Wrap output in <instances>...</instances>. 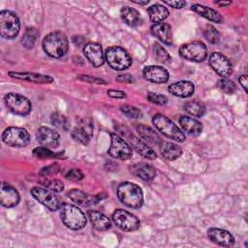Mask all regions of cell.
<instances>
[{
  "label": "cell",
  "instance_id": "obj_5",
  "mask_svg": "<svg viewBox=\"0 0 248 248\" xmlns=\"http://www.w3.org/2000/svg\"><path fill=\"white\" fill-rule=\"evenodd\" d=\"M20 29V21L17 15L9 10L0 12V34L7 40L16 38Z\"/></svg>",
  "mask_w": 248,
  "mask_h": 248
},
{
  "label": "cell",
  "instance_id": "obj_11",
  "mask_svg": "<svg viewBox=\"0 0 248 248\" xmlns=\"http://www.w3.org/2000/svg\"><path fill=\"white\" fill-rule=\"evenodd\" d=\"M109 156L119 160H128L132 157V147L117 134H110V146L108 150Z\"/></svg>",
  "mask_w": 248,
  "mask_h": 248
},
{
  "label": "cell",
  "instance_id": "obj_39",
  "mask_svg": "<svg viewBox=\"0 0 248 248\" xmlns=\"http://www.w3.org/2000/svg\"><path fill=\"white\" fill-rule=\"evenodd\" d=\"M203 35H204L205 39L211 44H217L219 42L220 34H219L218 30L212 25H207L205 27V29L203 31Z\"/></svg>",
  "mask_w": 248,
  "mask_h": 248
},
{
  "label": "cell",
  "instance_id": "obj_30",
  "mask_svg": "<svg viewBox=\"0 0 248 248\" xmlns=\"http://www.w3.org/2000/svg\"><path fill=\"white\" fill-rule=\"evenodd\" d=\"M120 16H121L123 21L127 25L132 26V27L137 26L140 20V13L136 9L129 7V6H124L121 8Z\"/></svg>",
  "mask_w": 248,
  "mask_h": 248
},
{
  "label": "cell",
  "instance_id": "obj_19",
  "mask_svg": "<svg viewBox=\"0 0 248 248\" xmlns=\"http://www.w3.org/2000/svg\"><path fill=\"white\" fill-rule=\"evenodd\" d=\"M142 75L145 79L154 83H165L169 80L168 71L161 66H146L142 71Z\"/></svg>",
  "mask_w": 248,
  "mask_h": 248
},
{
  "label": "cell",
  "instance_id": "obj_18",
  "mask_svg": "<svg viewBox=\"0 0 248 248\" xmlns=\"http://www.w3.org/2000/svg\"><path fill=\"white\" fill-rule=\"evenodd\" d=\"M208 238L215 244L224 247H232L234 244L233 235L227 230L220 228H210L207 231Z\"/></svg>",
  "mask_w": 248,
  "mask_h": 248
},
{
  "label": "cell",
  "instance_id": "obj_9",
  "mask_svg": "<svg viewBox=\"0 0 248 248\" xmlns=\"http://www.w3.org/2000/svg\"><path fill=\"white\" fill-rule=\"evenodd\" d=\"M179 54L182 58L192 62H202L207 56L206 46L201 41H194L183 44L179 47Z\"/></svg>",
  "mask_w": 248,
  "mask_h": 248
},
{
  "label": "cell",
  "instance_id": "obj_4",
  "mask_svg": "<svg viewBox=\"0 0 248 248\" xmlns=\"http://www.w3.org/2000/svg\"><path fill=\"white\" fill-rule=\"evenodd\" d=\"M152 122L156 129L167 138L178 142H183L186 140L184 133L164 114H155L152 118Z\"/></svg>",
  "mask_w": 248,
  "mask_h": 248
},
{
  "label": "cell",
  "instance_id": "obj_14",
  "mask_svg": "<svg viewBox=\"0 0 248 248\" xmlns=\"http://www.w3.org/2000/svg\"><path fill=\"white\" fill-rule=\"evenodd\" d=\"M37 141L47 148H57L60 144V136L54 130L46 126H41L36 133Z\"/></svg>",
  "mask_w": 248,
  "mask_h": 248
},
{
  "label": "cell",
  "instance_id": "obj_31",
  "mask_svg": "<svg viewBox=\"0 0 248 248\" xmlns=\"http://www.w3.org/2000/svg\"><path fill=\"white\" fill-rule=\"evenodd\" d=\"M184 109L186 110L187 113L194 117H202L205 113V107L204 105L198 101V100H193L189 101L184 105Z\"/></svg>",
  "mask_w": 248,
  "mask_h": 248
},
{
  "label": "cell",
  "instance_id": "obj_22",
  "mask_svg": "<svg viewBox=\"0 0 248 248\" xmlns=\"http://www.w3.org/2000/svg\"><path fill=\"white\" fill-rule=\"evenodd\" d=\"M130 171L144 181L152 180L156 175L155 169L146 163H136L129 167Z\"/></svg>",
  "mask_w": 248,
  "mask_h": 248
},
{
  "label": "cell",
  "instance_id": "obj_12",
  "mask_svg": "<svg viewBox=\"0 0 248 248\" xmlns=\"http://www.w3.org/2000/svg\"><path fill=\"white\" fill-rule=\"evenodd\" d=\"M31 194L40 203L45 205L50 211H56L61 207L59 198L50 190L42 187H34L31 189Z\"/></svg>",
  "mask_w": 248,
  "mask_h": 248
},
{
  "label": "cell",
  "instance_id": "obj_37",
  "mask_svg": "<svg viewBox=\"0 0 248 248\" xmlns=\"http://www.w3.org/2000/svg\"><path fill=\"white\" fill-rule=\"evenodd\" d=\"M40 184L54 193L62 192L64 189V184L61 181L56 180V179H48V178L43 177L40 180Z\"/></svg>",
  "mask_w": 248,
  "mask_h": 248
},
{
  "label": "cell",
  "instance_id": "obj_3",
  "mask_svg": "<svg viewBox=\"0 0 248 248\" xmlns=\"http://www.w3.org/2000/svg\"><path fill=\"white\" fill-rule=\"evenodd\" d=\"M60 218L67 228L75 231L84 228L87 223L85 214L78 206L71 203H62Z\"/></svg>",
  "mask_w": 248,
  "mask_h": 248
},
{
  "label": "cell",
  "instance_id": "obj_51",
  "mask_svg": "<svg viewBox=\"0 0 248 248\" xmlns=\"http://www.w3.org/2000/svg\"><path fill=\"white\" fill-rule=\"evenodd\" d=\"M216 4H218V5H220V6H227V5H230L232 2L231 1H217V2H215Z\"/></svg>",
  "mask_w": 248,
  "mask_h": 248
},
{
  "label": "cell",
  "instance_id": "obj_50",
  "mask_svg": "<svg viewBox=\"0 0 248 248\" xmlns=\"http://www.w3.org/2000/svg\"><path fill=\"white\" fill-rule=\"evenodd\" d=\"M248 78H247V76L246 75H242L239 77V82H240V85L243 87L244 91L247 92V83H248Z\"/></svg>",
  "mask_w": 248,
  "mask_h": 248
},
{
  "label": "cell",
  "instance_id": "obj_49",
  "mask_svg": "<svg viewBox=\"0 0 248 248\" xmlns=\"http://www.w3.org/2000/svg\"><path fill=\"white\" fill-rule=\"evenodd\" d=\"M116 80L119 82H133L134 78L131 75L129 74H124V75H120L116 78Z\"/></svg>",
  "mask_w": 248,
  "mask_h": 248
},
{
  "label": "cell",
  "instance_id": "obj_29",
  "mask_svg": "<svg viewBox=\"0 0 248 248\" xmlns=\"http://www.w3.org/2000/svg\"><path fill=\"white\" fill-rule=\"evenodd\" d=\"M147 14L152 22L160 23L169 16L170 12L165 6L161 4H154L147 9Z\"/></svg>",
  "mask_w": 248,
  "mask_h": 248
},
{
  "label": "cell",
  "instance_id": "obj_24",
  "mask_svg": "<svg viewBox=\"0 0 248 248\" xmlns=\"http://www.w3.org/2000/svg\"><path fill=\"white\" fill-rule=\"evenodd\" d=\"M88 217L92 226L98 231H107L111 227V220L100 211L90 210L88 211Z\"/></svg>",
  "mask_w": 248,
  "mask_h": 248
},
{
  "label": "cell",
  "instance_id": "obj_45",
  "mask_svg": "<svg viewBox=\"0 0 248 248\" xmlns=\"http://www.w3.org/2000/svg\"><path fill=\"white\" fill-rule=\"evenodd\" d=\"M79 80H82V81H86V82H89V83H94V84H106L107 82L102 79V78H95V77H90V76H87V75H80V76H78L77 77Z\"/></svg>",
  "mask_w": 248,
  "mask_h": 248
},
{
  "label": "cell",
  "instance_id": "obj_43",
  "mask_svg": "<svg viewBox=\"0 0 248 248\" xmlns=\"http://www.w3.org/2000/svg\"><path fill=\"white\" fill-rule=\"evenodd\" d=\"M147 99L156 105H165L168 103V98L165 95L159 94V93H153L149 92L147 94Z\"/></svg>",
  "mask_w": 248,
  "mask_h": 248
},
{
  "label": "cell",
  "instance_id": "obj_10",
  "mask_svg": "<svg viewBox=\"0 0 248 248\" xmlns=\"http://www.w3.org/2000/svg\"><path fill=\"white\" fill-rule=\"evenodd\" d=\"M111 218L113 223L124 232L137 231L140 226L139 218L136 215L124 209H116L112 213Z\"/></svg>",
  "mask_w": 248,
  "mask_h": 248
},
{
  "label": "cell",
  "instance_id": "obj_34",
  "mask_svg": "<svg viewBox=\"0 0 248 248\" xmlns=\"http://www.w3.org/2000/svg\"><path fill=\"white\" fill-rule=\"evenodd\" d=\"M33 155L37 158H41V159H47V158H62L63 153L62 152H58V153H54L52 152L49 148L45 147V146H40V147H36L33 150Z\"/></svg>",
  "mask_w": 248,
  "mask_h": 248
},
{
  "label": "cell",
  "instance_id": "obj_1",
  "mask_svg": "<svg viewBox=\"0 0 248 248\" xmlns=\"http://www.w3.org/2000/svg\"><path fill=\"white\" fill-rule=\"evenodd\" d=\"M44 51L52 58H60L66 54L69 48V41L66 35L60 31L47 34L42 42Z\"/></svg>",
  "mask_w": 248,
  "mask_h": 248
},
{
  "label": "cell",
  "instance_id": "obj_8",
  "mask_svg": "<svg viewBox=\"0 0 248 248\" xmlns=\"http://www.w3.org/2000/svg\"><path fill=\"white\" fill-rule=\"evenodd\" d=\"M2 140L12 147H25L30 142V136L24 128L8 127L2 134Z\"/></svg>",
  "mask_w": 248,
  "mask_h": 248
},
{
  "label": "cell",
  "instance_id": "obj_13",
  "mask_svg": "<svg viewBox=\"0 0 248 248\" xmlns=\"http://www.w3.org/2000/svg\"><path fill=\"white\" fill-rule=\"evenodd\" d=\"M122 135H124L125 139L127 140V142L129 145L134 148L139 154H140L142 157L148 159V160H154L156 158L155 151L150 148L144 141H142L140 139L133 135L130 131L124 132L123 130H118Z\"/></svg>",
  "mask_w": 248,
  "mask_h": 248
},
{
  "label": "cell",
  "instance_id": "obj_41",
  "mask_svg": "<svg viewBox=\"0 0 248 248\" xmlns=\"http://www.w3.org/2000/svg\"><path fill=\"white\" fill-rule=\"evenodd\" d=\"M120 110L122 111V113H124L126 116L130 118H140L141 116V111L138 108L130 105L121 106Z\"/></svg>",
  "mask_w": 248,
  "mask_h": 248
},
{
  "label": "cell",
  "instance_id": "obj_44",
  "mask_svg": "<svg viewBox=\"0 0 248 248\" xmlns=\"http://www.w3.org/2000/svg\"><path fill=\"white\" fill-rule=\"evenodd\" d=\"M83 176L84 175H83L82 171L78 169H72V170H68V172L65 175V177L67 179H69L71 181H75V182L81 180L83 178Z\"/></svg>",
  "mask_w": 248,
  "mask_h": 248
},
{
  "label": "cell",
  "instance_id": "obj_16",
  "mask_svg": "<svg viewBox=\"0 0 248 248\" xmlns=\"http://www.w3.org/2000/svg\"><path fill=\"white\" fill-rule=\"evenodd\" d=\"M83 53L87 60L94 67H100L105 62V54L99 43L89 42L83 46Z\"/></svg>",
  "mask_w": 248,
  "mask_h": 248
},
{
  "label": "cell",
  "instance_id": "obj_46",
  "mask_svg": "<svg viewBox=\"0 0 248 248\" xmlns=\"http://www.w3.org/2000/svg\"><path fill=\"white\" fill-rule=\"evenodd\" d=\"M78 126L81 127L83 130H85L90 136L93 135V129H94V127H93V124H92V122H91L90 119H86V118H85V119L80 120Z\"/></svg>",
  "mask_w": 248,
  "mask_h": 248
},
{
  "label": "cell",
  "instance_id": "obj_20",
  "mask_svg": "<svg viewBox=\"0 0 248 248\" xmlns=\"http://www.w3.org/2000/svg\"><path fill=\"white\" fill-rule=\"evenodd\" d=\"M9 76L13 78L22 79L38 84H47L53 82V78L46 75L29 73V72H9Z\"/></svg>",
  "mask_w": 248,
  "mask_h": 248
},
{
  "label": "cell",
  "instance_id": "obj_40",
  "mask_svg": "<svg viewBox=\"0 0 248 248\" xmlns=\"http://www.w3.org/2000/svg\"><path fill=\"white\" fill-rule=\"evenodd\" d=\"M50 120H51L52 125H54L55 127L63 129V130H67V127H68L67 118L64 115L60 114L59 112L52 113L51 117H50Z\"/></svg>",
  "mask_w": 248,
  "mask_h": 248
},
{
  "label": "cell",
  "instance_id": "obj_2",
  "mask_svg": "<svg viewBox=\"0 0 248 248\" xmlns=\"http://www.w3.org/2000/svg\"><path fill=\"white\" fill-rule=\"evenodd\" d=\"M119 201L128 207L140 208L143 203V193L140 186L132 182H122L117 187Z\"/></svg>",
  "mask_w": 248,
  "mask_h": 248
},
{
  "label": "cell",
  "instance_id": "obj_33",
  "mask_svg": "<svg viewBox=\"0 0 248 248\" xmlns=\"http://www.w3.org/2000/svg\"><path fill=\"white\" fill-rule=\"evenodd\" d=\"M37 37H38V32L35 28H33V27L27 28L21 38L22 46L27 49L33 48V46L36 43Z\"/></svg>",
  "mask_w": 248,
  "mask_h": 248
},
{
  "label": "cell",
  "instance_id": "obj_35",
  "mask_svg": "<svg viewBox=\"0 0 248 248\" xmlns=\"http://www.w3.org/2000/svg\"><path fill=\"white\" fill-rule=\"evenodd\" d=\"M153 52H154L155 58L161 63L168 64L171 61V58H170L169 52L158 43H155L153 45Z\"/></svg>",
  "mask_w": 248,
  "mask_h": 248
},
{
  "label": "cell",
  "instance_id": "obj_38",
  "mask_svg": "<svg viewBox=\"0 0 248 248\" xmlns=\"http://www.w3.org/2000/svg\"><path fill=\"white\" fill-rule=\"evenodd\" d=\"M217 86L222 92L226 94H233L236 91L235 83L227 78H223L219 79L217 82Z\"/></svg>",
  "mask_w": 248,
  "mask_h": 248
},
{
  "label": "cell",
  "instance_id": "obj_47",
  "mask_svg": "<svg viewBox=\"0 0 248 248\" xmlns=\"http://www.w3.org/2000/svg\"><path fill=\"white\" fill-rule=\"evenodd\" d=\"M108 95L111 98H118V99H123L126 98V94L124 91L121 90H115V89H110L108 90Z\"/></svg>",
  "mask_w": 248,
  "mask_h": 248
},
{
  "label": "cell",
  "instance_id": "obj_28",
  "mask_svg": "<svg viewBox=\"0 0 248 248\" xmlns=\"http://www.w3.org/2000/svg\"><path fill=\"white\" fill-rule=\"evenodd\" d=\"M135 128L138 134L140 135V137L145 141L152 144H160L162 142V140L159 137V135L149 126H146L143 124H136Z\"/></svg>",
  "mask_w": 248,
  "mask_h": 248
},
{
  "label": "cell",
  "instance_id": "obj_15",
  "mask_svg": "<svg viewBox=\"0 0 248 248\" xmlns=\"http://www.w3.org/2000/svg\"><path fill=\"white\" fill-rule=\"evenodd\" d=\"M209 65L222 78H228L232 72L230 60L221 52H212L210 54Z\"/></svg>",
  "mask_w": 248,
  "mask_h": 248
},
{
  "label": "cell",
  "instance_id": "obj_25",
  "mask_svg": "<svg viewBox=\"0 0 248 248\" xmlns=\"http://www.w3.org/2000/svg\"><path fill=\"white\" fill-rule=\"evenodd\" d=\"M151 33L166 45L171 44V28L166 22L154 23L151 26Z\"/></svg>",
  "mask_w": 248,
  "mask_h": 248
},
{
  "label": "cell",
  "instance_id": "obj_23",
  "mask_svg": "<svg viewBox=\"0 0 248 248\" xmlns=\"http://www.w3.org/2000/svg\"><path fill=\"white\" fill-rule=\"evenodd\" d=\"M191 10L200 15L201 16L208 19L209 21L215 22V23H222L223 22V17L222 16L214 9L209 8L204 5H200V4H194L191 6Z\"/></svg>",
  "mask_w": 248,
  "mask_h": 248
},
{
  "label": "cell",
  "instance_id": "obj_42",
  "mask_svg": "<svg viewBox=\"0 0 248 248\" xmlns=\"http://www.w3.org/2000/svg\"><path fill=\"white\" fill-rule=\"evenodd\" d=\"M59 170H60V166L57 163H53V164H50V165L43 168L40 170V175L43 177H46L49 175L56 174Z\"/></svg>",
  "mask_w": 248,
  "mask_h": 248
},
{
  "label": "cell",
  "instance_id": "obj_52",
  "mask_svg": "<svg viewBox=\"0 0 248 248\" xmlns=\"http://www.w3.org/2000/svg\"><path fill=\"white\" fill-rule=\"evenodd\" d=\"M133 3H135V4H138V5H145V4H148L149 3V1H132Z\"/></svg>",
  "mask_w": 248,
  "mask_h": 248
},
{
  "label": "cell",
  "instance_id": "obj_17",
  "mask_svg": "<svg viewBox=\"0 0 248 248\" xmlns=\"http://www.w3.org/2000/svg\"><path fill=\"white\" fill-rule=\"evenodd\" d=\"M19 194L12 185L2 182L0 187V202L5 207H14L19 202Z\"/></svg>",
  "mask_w": 248,
  "mask_h": 248
},
{
  "label": "cell",
  "instance_id": "obj_32",
  "mask_svg": "<svg viewBox=\"0 0 248 248\" xmlns=\"http://www.w3.org/2000/svg\"><path fill=\"white\" fill-rule=\"evenodd\" d=\"M67 196L72 202L79 205H86L90 202L88 195L79 189H71L67 193Z\"/></svg>",
  "mask_w": 248,
  "mask_h": 248
},
{
  "label": "cell",
  "instance_id": "obj_7",
  "mask_svg": "<svg viewBox=\"0 0 248 248\" xmlns=\"http://www.w3.org/2000/svg\"><path fill=\"white\" fill-rule=\"evenodd\" d=\"M4 103L8 110L12 113L25 116L29 114L32 109V105L30 101L23 95L18 93L10 92L4 96Z\"/></svg>",
  "mask_w": 248,
  "mask_h": 248
},
{
  "label": "cell",
  "instance_id": "obj_21",
  "mask_svg": "<svg viewBox=\"0 0 248 248\" xmlns=\"http://www.w3.org/2000/svg\"><path fill=\"white\" fill-rule=\"evenodd\" d=\"M168 90L170 93H171L174 96L187 98L193 95L195 91V85L193 82L189 80H180L170 84L168 87Z\"/></svg>",
  "mask_w": 248,
  "mask_h": 248
},
{
  "label": "cell",
  "instance_id": "obj_48",
  "mask_svg": "<svg viewBox=\"0 0 248 248\" xmlns=\"http://www.w3.org/2000/svg\"><path fill=\"white\" fill-rule=\"evenodd\" d=\"M164 3L167 4L168 6H170L171 8H174V9H182L183 7L186 6V2L181 1V0H178V1H164Z\"/></svg>",
  "mask_w": 248,
  "mask_h": 248
},
{
  "label": "cell",
  "instance_id": "obj_27",
  "mask_svg": "<svg viewBox=\"0 0 248 248\" xmlns=\"http://www.w3.org/2000/svg\"><path fill=\"white\" fill-rule=\"evenodd\" d=\"M160 151L163 157L169 161H174L182 154L181 148L170 141H163L160 143Z\"/></svg>",
  "mask_w": 248,
  "mask_h": 248
},
{
  "label": "cell",
  "instance_id": "obj_36",
  "mask_svg": "<svg viewBox=\"0 0 248 248\" xmlns=\"http://www.w3.org/2000/svg\"><path fill=\"white\" fill-rule=\"evenodd\" d=\"M71 135H72V138L76 141H78V142H79V143H81L83 145H87L89 143V140H90V138H91V136L85 130H83L79 126L76 127L72 131Z\"/></svg>",
  "mask_w": 248,
  "mask_h": 248
},
{
  "label": "cell",
  "instance_id": "obj_6",
  "mask_svg": "<svg viewBox=\"0 0 248 248\" xmlns=\"http://www.w3.org/2000/svg\"><path fill=\"white\" fill-rule=\"evenodd\" d=\"M105 60L115 71L128 69L132 64L129 53L121 46H109L105 52Z\"/></svg>",
  "mask_w": 248,
  "mask_h": 248
},
{
  "label": "cell",
  "instance_id": "obj_26",
  "mask_svg": "<svg viewBox=\"0 0 248 248\" xmlns=\"http://www.w3.org/2000/svg\"><path fill=\"white\" fill-rule=\"evenodd\" d=\"M179 124L191 136H199L202 132V123L193 117L182 115L179 117Z\"/></svg>",
  "mask_w": 248,
  "mask_h": 248
}]
</instances>
